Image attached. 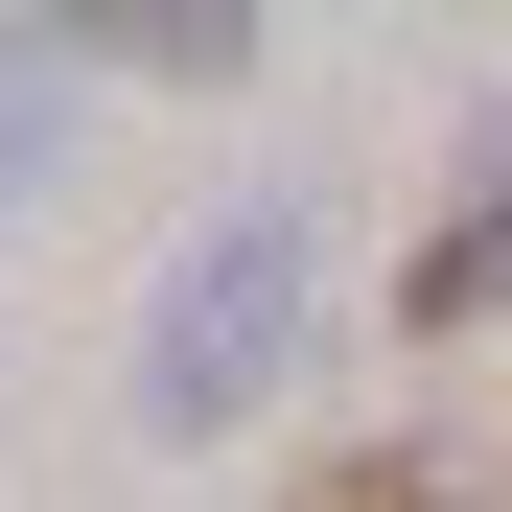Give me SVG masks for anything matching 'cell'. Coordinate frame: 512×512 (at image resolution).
I'll return each instance as SVG.
<instances>
[{"instance_id":"obj_1","label":"cell","mask_w":512,"mask_h":512,"mask_svg":"<svg viewBox=\"0 0 512 512\" xmlns=\"http://www.w3.org/2000/svg\"><path fill=\"white\" fill-rule=\"evenodd\" d=\"M303 303H326V233L256 187V210H210L187 256H163V303H140V419L163 443H210V419H256L303 373Z\"/></svg>"},{"instance_id":"obj_2","label":"cell","mask_w":512,"mask_h":512,"mask_svg":"<svg viewBox=\"0 0 512 512\" xmlns=\"http://www.w3.org/2000/svg\"><path fill=\"white\" fill-rule=\"evenodd\" d=\"M512 326V117L466 140V187H443V233L396 256V350H489Z\"/></svg>"},{"instance_id":"obj_3","label":"cell","mask_w":512,"mask_h":512,"mask_svg":"<svg viewBox=\"0 0 512 512\" xmlns=\"http://www.w3.org/2000/svg\"><path fill=\"white\" fill-rule=\"evenodd\" d=\"M303 512H466V466H443V443H326Z\"/></svg>"},{"instance_id":"obj_4","label":"cell","mask_w":512,"mask_h":512,"mask_svg":"<svg viewBox=\"0 0 512 512\" xmlns=\"http://www.w3.org/2000/svg\"><path fill=\"white\" fill-rule=\"evenodd\" d=\"M70 70H94L70 24H24V47H0V187H47V94H70Z\"/></svg>"},{"instance_id":"obj_5","label":"cell","mask_w":512,"mask_h":512,"mask_svg":"<svg viewBox=\"0 0 512 512\" xmlns=\"http://www.w3.org/2000/svg\"><path fill=\"white\" fill-rule=\"evenodd\" d=\"M70 47H117V70H163V94H233V70H256V24H70Z\"/></svg>"}]
</instances>
